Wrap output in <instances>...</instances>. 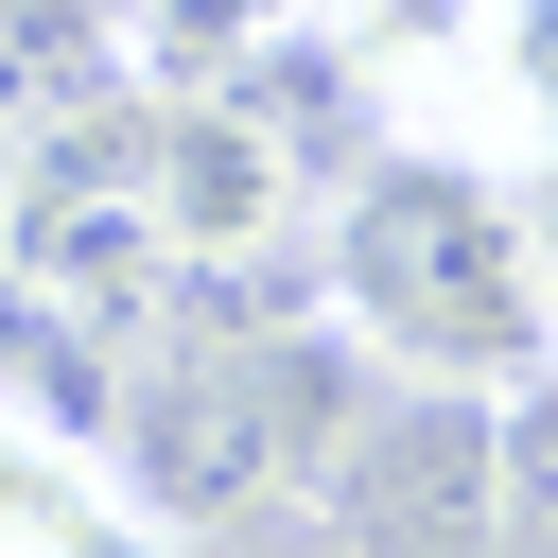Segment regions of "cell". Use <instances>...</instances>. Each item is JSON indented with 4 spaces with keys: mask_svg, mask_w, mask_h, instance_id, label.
Segmentation results:
<instances>
[{
    "mask_svg": "<svg viewBox=\"0 0 558 558\" xmlns=\"http://www.w3.org/2000/svg\"><path fill=\"white\" fill-rule=\"evenodd\" d=\"M227 558H366V541H349V506H331V488H262V506L227 523Z\"/></svg>",
    "mask_w": 558,
    "mask_h": 558,
    "instance_id": "8992f818",
    "label": "cell"
},
{
    "mask_svg": "<svg viewBox=\"0 0 558 558\" xmlns=\"http://www.w3.org/2000/svg\"><path fill=\"white\" fill-rule=\"evenodd\" d=\"M0 227H17V140H0Z\"/></svg>",
    "mask_w": 558,
    "mask_h": 558,
    "instance_id": "ba28073f",
    "label": "cell"
},
{
    "mask_svg": "<svg viewBox=\"0 0 558 558\" xmlns=\"http://www.w3.org/2000/svg\"><path fill=\"white\" fill-rule=\"evenodd\" d=\"M314 488L349 506L366 558H506V401L401 384L384 418H349V453H331Z\"/></svg>",
    "mask_w": 558,
    "mask_h": 558,
    "instance_id": "3957f363",
    "label": "cell"
},
{
    "mask_svg": "<svg viewBox=\"0 0 558 558\" xmlns=\"http://www.w3.org/2000/svg\"><path fill=\"white\" fill-rule=\"evenodd\" d=\"M314 296H331V331L384 384H436V401H523L558 366V262H541L523 192L488 157H436V140L331 174Z\"/></svg>",
    "mask_w": 558,
    "mask_h": 558,
    "instance_id": "6da1fadb",
    "label": "cell"
},
{
    "mask_svg": "<svg viewBox=\"0 0 558 558\" xmlns=\"http://www.w3.org/2000/svg\"><path fill=\"white\" fill-rule=\"evenodd\" d=\"M453 87H471V105H488V122L523 140V157H558V0H488V17H471V70H453Z\"/></svg>",
    "mask_w": 558,
    "mask_h": 558,
    "instance_id": "5b68a950",
    "label": "cell"
},
{
    "mask_svg": "<svg viewBox=\"0 0 558 558\" xmlns=\"http://www.w3.org/2000/svg\"><path fill=\"white\" fill-rule=\"evenodd\" d=\"M140 174H157V244H174V262H279V244L314 227V140L262 122V105L209 87V70H174V87L140 105Z\"/></svg>",
    "mask_w": 558,
    "mask_h": 558,
    "instance_id": "7a4b0ae2",
    "label": "cell"
},
{
    "mask_svg": "<svg viewBox=\"0 0 558 558\" xmlns=\"http://www.w3.org/2000/svg\"><path fill=\"white\" fill-rule=\"evenodd\" d=\"M0 558H192V541H174V506L122 488V453L87 418L0 384Z\"/></svg>",
    "mask_w": 558,
    "mask_h": 558,
    "instance_id": "277c9868",
    "label": "cell"
},
{
    "mask_svg": "<svg viewBox=\"0 0 558 558\" xmlns=\"http://www.w3.org/2000/svg\"><path fill=\"white\" fill-rule=\"evenodd\" d=\"M523 227H541V262H558V157H541V174H523Z\"/></svg>",
    "mask_w": 558,
    "mask_h": 558,
    "instance_id": "52a82bcc",
    "label": "cell"
}]
</instances>
